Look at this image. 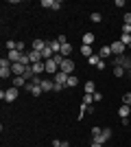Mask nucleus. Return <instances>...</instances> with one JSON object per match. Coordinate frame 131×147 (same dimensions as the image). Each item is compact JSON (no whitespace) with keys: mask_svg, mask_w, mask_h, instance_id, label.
Wrapping results in <instances>:
<instances>
[{"mask_svg":"<svg viewBox=\"0 0 131 147\" xmlns=\"http://www.w3.org/2000/svg\"><path fill=\"white\" fill-rule=\"evenodd\" d=\"M18 94H20V90L11 86V88H7V90L0 92V99H2V101H7V103H13V101L18 99Z\"/></svg>","mask_w":131,"mask_h":147,"instance_id":"1","label":"nucleus"},{"mask_svg":"<svg viewBox=\"0 0 131 147\" xmlns=\"http://www.w3.org/2000/svg\"><path fill=\"white\" fill-rule=\"evenodd\" d=\"M11 66H13V64L7 59V57H2V59H0V77H2V79H9V77L13 75Z\"/></svg>","mask_w":131,"mask_h":147,"instance_id":"2","label":"nucleus"},{"mask_svg":"<svg viewBox=\"0 0 131 147\" xmlns=\"http://www.w3.org/2000/svg\"><path fill=\"white\" fill-rule=\"evenodd\" d=\"M112 138V129L109 127H103V132H100L98 136H94L92 143H100V145H107V141Z\"/></svg>","mask_w":131,"mask_h":147,"instance_id":"3","label":"nucleus"},{"mask_svg":"<svg viewBox=\"0 0 131 147\" xmlns=\"http://www.w3.org/2000/svg\"><path fill=\"white\" fill-rule=\"evenodd\" d=\"M114 66H120V68H125V70H129L131 68V59L127 55H118V57H114Z\"/></svg>","mask_w":131,"mask_h":147,"instance_id":"4","label":"nucleus"},{"mask_svg":"<svg viewBox=\"0 0 131 147\" xmlns=\"http://www.w3.org/2000/svg\"><path fill=\"white\" fill-rule=\"evenodd\" d=\"M109 49H112V55L114 57H118V55H125V49H127V46L118 40V42H112V44H109Z\"/></svg>","mask_w":131,"mask_h":147,"instance_id":"5","label":"nucleus"},{"mask_svg":"<svg viewBox=\"0 0 131 147\" xmlns=\"http://www.w3.org/2000/svg\"><path fill=\"white\" fill-rule=\"evenodd\" d=\"M44 66H46V73L53 75V77L59 73V64H57L55 59H46V61H44Z\"/></svg>","mask_w":131,"mask_h":147,"instance_id":"6","label":"nucleus"},{"mask_svg":"<svg viewBox=\"0 0 131 147\" xmlns=\"http://www.w3.org/2000/svg\"><path fill=\"white\" fill-rule=\"evenodd\" d=\"M7 59L11 61V64H20V61L24 59V53H20V51H9V53H7Z\"/></svg>","mask_w":131,"mask_h":147,"instance_id":"7","label":"nucleus"},{"mask_svg":"<svg viewBox=\"0 0 131 147\" xmlns=\"http://www.w3.org/2000/svg\"><path fill=\"white\" fill-rule=\"evenodd\" d=\"M59 70L66 73V75H72V73H74V61H72V59H63L61 66H59Z\"/></svg>","mask_w":131,"mask_h":147,"instance_id":"8","label":"nucleus"},{"mask_svg":"<svg viewBox=\"0 0 131 147\" xmlns=\"http://www.w3.org/2000/svg\"><path fill=\"white\" fill-rule=\"evenodd\" d=\"M39 7H44V9H61V0H42Z\"/></svg>","mask_w":131,"mask_h":147,"instance_id":"9","label":"nucleus"},{"mask_svg":"<svg viewBox=\"0 0 131 147\" xmlns=\"http://www.w3.org/2000/svg\"><path fill=\"white\" fill-rule=\"evenodd\" d=\"M26 90L31 92L33 97H39V94H44L42 86H39V84H31V81H29V84H26Z\"/></svg>","mask_w":131,"mask_h":147,"instance_id":"10","label":"nucleus"},{"mask_svg":"<svg viewBox=\"0 0 131 147\" xmlns=\"http://www.w3.org/2000/svg\"><path fill=\"white\" fill-rule=\"evenodd\" d=\"M48 49V42H44V40H35V42L31 44V51H37V53H42V51Z\"/></svg>","mask_w":131,"mask_h":147,"instance_id":"11","label":"nucleus"},{"mask_svg":"<svg viewBox=\"0 0 131 147\" xmlns=\"http://www.w3.org/2000/svg\"><path fill=\"white\" fill-rule=\"evenodd\" d=\"M42 90L44 92H53L55 90V79H42Z\"/></svg>","mask_w":131,"mask_h":147,"instance_id":"12","label":"nucleus"},{"mask_svg":"<svg viewBox=\"0 0 131 147\" xmlns=\"http://www.w3.org/2000/svg\"><path fill=\"white\" fill-rule=\"evenodd\" d=\"M31 70L39 77L42 73H46V66H44V61H37V64H31Z\"/></svg>","mask_w":131,"mask_h":147,"instance_id":"13","label":"nucleus"},{"mask_svg":"<svg viewBox=\"0 0 131 147\" xmlns=\"http://www.w3.org/2000/svg\"><path fill=\"white\" fill-rule=\"evenodd\" d=\"M98 57H100V59H107V57H112V49H109V44L100 46V51H98Z\"/></svg>","mask_w":131,"mask_h":147,"instance_id":"14","label":"nucleus"},{"mask_svg":"<svg viewBox=\"0 0 131 147\" xmlns=\"http://www.w3.org/2000/svg\"><path fill=\"white\" fill-rule=\"evenodd\" d=\"M26 55H29L31 64H37V61H44V59H42V53H37V51H29Z\"/></svg>","mask_w":131,"mask_h":147,"instance_id":"15","label":"nucleus"},{"mask_svg":"<svg viewBox=\"0 0 131 147\" xmlns=\"http://www.w3.org/2000/svg\"><path fill=\"white\" fill-rule=\"evenodd\" d=\"M81 42L85 44V46H92V44L96 42V37H94V33H83V37H81Z\"/></svg>","mask_w":131,"mask_h":147,"instance_id":"16","label":"nucleus"},{"mask_svg":"<svg viewBox=\"0 0 131 147\" xmlns=\"http://www.w3.org/2000/svg\"><path fill=\"white\" fill-rule=\"evenodd\" d=\"M13 88H26V77H13Z\"/></svg>","mask_w":131,"mask_h":147,"instance_id":"17","label":"nucleus"},{"mask_svg":"<svg viewBox=\"0 0 131 147\" xmlns=\"http://www.w3.org/2000/svg\"><path fill=\"white\" fill-rule=\"evenodd\" d=\"M70 53H72V44H68V42H66V44H61V53H59V55H63L66 59H68V57H70Z\"/></svg>","mask_w":131,"mask_h":147,"instance_id":"18","label":"nucleus"},{"mask_svg":"<svg viewBox=\"0 0 131 147\" xmlns=\"http://www.w3.org/2000/svg\"><path fill=\"white\" fill-rule=\"evenodd\" d=\"M118 114H120V119H129V114H131V108H129V105H120Z\"/></svg>","mask_w":131,"mask_h":147,"instance_id":"19","label":"nucleus"},{"mask_svg":"<svg viewBox=\"0 0 131 147\" xmlns=\"http://www.w3.org/2000/svg\"><path fill=\"white\" fill-rule=\"evenodd\" d=\"M81 55L85 57V59H87V57H92V55H94V53H92V46H85V44H81Z\"/></svg>","mask_w":131,"mask_h":147,"instance_id":"20","label":"nucleus"},{"mask_svg":"<svg viewBox=\"0 0 131 147\" xmlns=\"http://www.w3.org/2000/svg\"><path fill=\"white\" fill-rule=\"evenodd\" d=\"M48 46H50V51H53L55 55H57V53H61V44L57 42V40H55V42H48Z\"/></svg>","mask_w":131,"mask_h":147,"instance_id":"21","label":"nucleus"},{"mask_svg":"<svg viewBox=\"0 0 131 147\" xmlns=\"http://www.w3.org/2000/svg\"><path fill=\"white\" fill-rule=\"evenodd\" d=\"M85 92L87 94H94V92H96V84H94V81H87L85 84Z\"/></svg>","mask_w":131,"mask_h":147,"instance_id":"22","label":"nucleus"},{"mask_svg":"<svg viewBox=\"0 0 131 147\" xmlns=\"http://www.w3.org/2000/svg\"><path fill=\"white\" fill-rule=\"evenodd\" d=\"M74 86H79V79L70 75V77H68V84H66V88H74Z\"/></svg>","mask_w":131,"mask_h":147,"instance_id":"23","label":"nucleus"},{"mask_svg":"<svg viewBox=\"0 0 131 147\" xmlns=\"http://www.w3.org/2000/svg\"><path fill=\"white\" fill-rule=\"evenodd\" d=\"M98 61H100V57H98V55L87 57V64H90V66H98Z\"/></svg>","mask_w":131,"mask_h":147,"instance_id":"24","label":"nucleus"},{"mask_svg":"<svg viewBox=\"0 0 131 147\" xmlns=\"http://www.w3.org/2000/svg\"><path fill=\"white\" fill-rule=\"evenodd\" d=\"M125 68H120V66H114V75H116V77H125Z\"/></svg>","mask_w":131,"mask_h":147,"instance_id":"25","label":"nucleus"},{"mask_svg":"<svg viewBox=\"0 0 131 147\" xmlns=\"http://www.w3.org/2000/svg\"><path fill=\"white\" fill-rule=\"evenodd\" d=\"M122 105H129V108H131V92L122 94Z\"/></svg>","mask_w":131,"mask_h":147,"instance_id":"26","label":"nucleus"},{"mask_svg":"<svg viewBox=\"0 0 131 147\" xmlns=\"http://www.w3.org/2000/svg\"><path fill=\"white\" fill-rule=\"evenodd\" d=\"M90 20H92V22H100V20H103V16H100L98 11H94L92 16H90Z\"/></svg>","mask_w":131,"mask_h":147,"instance_id":"27","label":"nucleus"},{"mask_svg":"<svg viewBox=\"0 0 131 147\" xmlns=\"http://www.w3.org/2000/svg\"><path fill=\"white\" fill-rule=\"evenodd\" d=\"M120 42L125 44V46H129L131 44V35H125V33H122V35H120Z\"/></svg>","mask_w":131,"mask_h":147,"instance_id":"28","label":"nucleus"},{"mask_svg":"<svg viewBox=\"0 0 131 147\" xmlns=\"http://www.w3.org/2000/svg\"><path fill=\"white\" fill-rule=\"evenodd\" d=\"M122 33H125V35H131V24H122Z\"/></svg>","mask_w":131,"mask_h":147,"instance_id":"29","label":"nucleus"},{"mask_svg":"<svg viewBox=\"0 0 131 147\" xmlns=\"http://www.w3.org/2000/svg\"><path fill=\"white\" fill-rule=\"evenodd\" d=\"M53 59H55V61H57V64H59V66H61V61H63V59H66V57H63V55H59V53H57V55H55V57H53Z\"/></svg>","mask_w":131,"mask_h":147,"instance_id":"30","label":"nucleus"},{"mask_svg":"<svg viewBox=\"0 0 131 147\" xmlns=\"http://www.w3.org/2000/svg\"><path fill=\"white\" fill-rule=\"evenodd\" d=\"M100 132H103V127H92V138H94V136H98Z\"/></svg>","mask_w":131,"mask_h":147,"instance_id":"31","label":"nucleus"},{"mask_svg":"<svg viewBox=\"0 0 131 147\" xmlns=\"http://www.w3.org/2000/svg\"><path fill=\"white\" fill-rule=\"evenodd\" d=\"M105 66H107V64H105V59H100V61H98V66H96V68H98V70H105Z\"/></svg>","mask_w":131,"mask_h":147,"instance_id":"32","label":"nucleus"},{"mask_svg":"<svg viewBox=\"0 0 131 147\" xmlns=\"http://www.w3.org/2000/svg\"><path fill=\"white\" fill-rule=\"evenodd\" d=\"M94 101H103V94H100V92H94Z\"/></svg>","mask_w":131,"mask_h":147,"instance_id":"33","label":"nucleus"},{"mask_svg":"<svg viewBox=\"0 0 131 147\" xmlns=\"http://www.w3.org/2000/svg\"><path fill=\"white\" fill-rule=\"evenodd\" d=\"M57 42H59V44H66L68 40H66V35H59V37H57Z\"/></svg>","mask_w":131,"mask_h":147,"instance_id":"34","label":"nucleus"},{"mask_svg":"<svg viewBox=\"0 0 131 147\" xmlns=\"http://www.w3.org/2000/svg\"><path fill=\"white\" fill-rule=\"evenodd\" d=\"M15 51H20V53H24V42H18V49Z\"/></svg>","mask_w":131,"mask_h":147,"instance_id":"35","label":"nucleus"},{"mask_svg":"<svg viewBox=\"0 0 131 147\" xmlns=\"http://www.w3.org/2000/svg\"><path fill=\"white\" fill-rule=\"evenodd\" d=\"M125 24H131V13H125Z\"/></svg>","mask_w":131,"mask_h":147,"instance_id":"36","label":"nucleus"},{"mask_svg":"<svg viewBox=\"0 0 131 147\" xmlns=\"http://www.w3.org/2000/svg\"><path fill=\"white\" fill-rule=\"evenodd\" d=\"M53 147H61V141H57V138H55V141H53Z\"/></svg>","mask_w":131,"mask_h":147,"instance_id":"37","label":"nucleus"},{"mask_svg":"<svg viewBox=\"0 0 131 147\" xmlns=\"http://www.w3.org/2000/svg\"><path fill=\"white\" fill-rule=\"evenodd\" d=\"M61 147H70V143L68 141H61Z\"/></svg>","mask_w":131,"mask_h":147,"instance_id":"38","label":"nucleus"},{"mask_svg":"<svg viewBox=\"0 0 131 147\" xmlns=\"http://www.w3.org/2000/svg\"><path fill=\"white\" fill-rule=\"evenodd\" d=\"M92 147H105V145H100V143H92Z\"/></svg>","mask_w":131,"mask_h":147,"instance_id":"39","label":"nucleus"},{"mask_svg":"<svg viewBox=\"0 0 131 147\" xmlns=\"http://www.w3.org/2000/svg\"><path fill=\"white\" fill-rule=\"evenodd\" d=\"M129 77H131V68H129Z\"/></svg>","mask_w":131,"mask_h":147,"instance_id":"40","label":"nucleus"},{"mask_svg":"<svg viewBox=\"0 0 131 147\" xmlns=\"http://www.w3.org/2000/svg\"><path fill=\"white\" fill-rule=\"evenodd\" d=\"M129 49H131V44H129Z\"/></svg>","mask_w":131,"mask_h":147,"instance_id":"41","label":"nucleus"},{"mask_svg":"<svg viewBox=\"0 0 131 147\" xmlns=\"http://www.w3.org/2000/svg\"><path fill=\"white\" fill-rule=\"evenodd\" d=\"M105 147H107V145H105Z\"/></svg>","mask_w":131,"mask_h":147,"instance_id":"42","label":"nucleus"}]
</instances>
